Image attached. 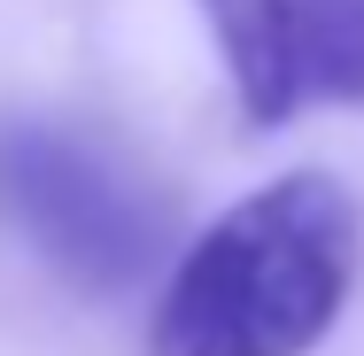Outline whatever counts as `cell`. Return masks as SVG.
<instances>
[{"instance_id": "obj_1", "label": "cell", "mask_w": 364, "mask_h": 356, "mask_svg": "<svg viewBox=\"0 0 364 356\" xmlns=\"http://www.w3.org/2000/svg\"><path fill=\"white\" fill-rule=\"evenodd\" d=\"M364 210L326 171L256 186L171 264L147 356H310L349 310Z\"/></svg>"}, {"instance_id": "obj_2", "label": "cell", "mask_w": 364, "mask_h": 356, "mask_svg": "<svg viewBox=\"0 0 364 356\" xmlns=\"http://www.w3.org/2000/svg\"><path fill=\"white\" fill-rule=\"evenodd\" d=\"M0 225L77 294H132L171 248L147 178L47 117H0Z\"/></svg>"}, {"instance_id": "obj_3", "label": "cell", "mask_w": 364, "mask_h": 356, "mask_svg": "<svg viewBox=\"0 0 364 356\" xmlns=\"http://www.w3.org/2000/svg\"><path fill=\"white\" fill-rule=\"evenodd\" d=\"M210 31H218L225 77L248 109V124H287L302 109V77H294V0H202Z\"/></svg>"}, {"instance_id": "obj_4", "label": "cell", "mask_w": 364, "mask_h": 356, "mask_svg": "<svg viewBox=\"0 0 364 356\" xmlns=\"http://www.w3.org/2000/svg\"><path fill=\"white\" fill-rule=\"evenodd\" d=\"M294 77L302 101L364 109V0H294Z\"/></svg>"}]
</instances>
